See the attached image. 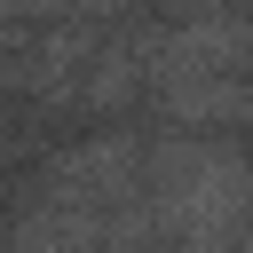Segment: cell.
<instances>
[{"label": "cell", "mask_w": 253, "mask_h": 253, "mask_svg": "<svg viewBox=\"0 0 253 253\" xmlns=\"http://www.w3.org/2000/svg\"><path fill=\"white\" fill-rule=\"evenodd\" d=\"M245 111H253V95H245Z\"/></svg>", "instance_id": "1"}]
</instances>
